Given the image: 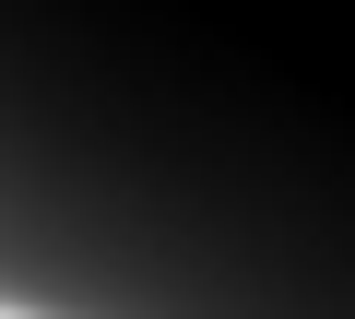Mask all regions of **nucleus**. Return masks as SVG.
<instances>
[{
    "mask_svg": "<svg viewBox=\"0 0 355 319\" xmlns=\"http://www.w3.org/2000/svg\"><path fill=\"white\" fill-rule=\"evenodd\" d=\"M0 319H12V307H0Z\"/></svg>",
    "mask_w": 355,
    "mask_h": 319,
    "instance_id": "f257e3e1",
    "label": "nucleus"
}]
</instances>
